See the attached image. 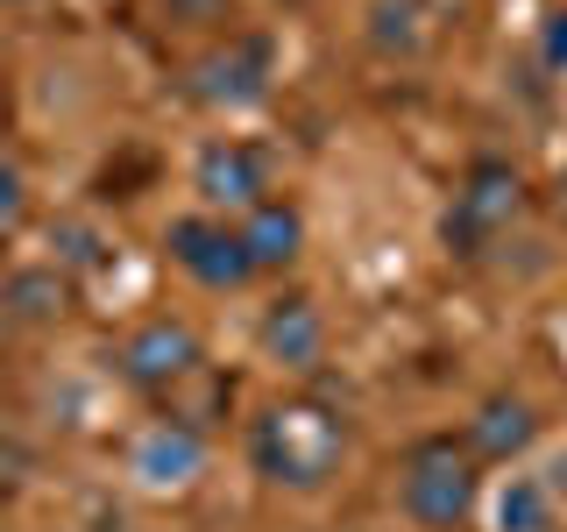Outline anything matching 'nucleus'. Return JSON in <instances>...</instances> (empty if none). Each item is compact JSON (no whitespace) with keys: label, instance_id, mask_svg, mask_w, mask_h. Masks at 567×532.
Segmentation results:
<instances>
[{"label":"nucleus","instance_id":"f257e3e1","mask_svg":"<svg viewBox=\"0 0 567 532\" xmlns=\"http://www.w3.org/2000/svg\"><path fill=\"white\" fill-rule=\"evenodd\" d=\"M341 454H348V426L319 398L270 405V412L256 419V433H248V461L284 490H319L333 469H341Z\"/></svg>","mask_w":567,"mask_h":532},{"label":"nucleus","instance_id":"f03ea898","mask_svg":"<svg viewBox=\"0 0 567 532\" xmlns=\"http://www.w3.org/2000/svg\"><path fill=\"white\" fill-rule=\"evenodd\" d=\"M475 497H483V461L468 454V440H454V433L419 440L412 461H404V483H398L404 519H419L425 532H454V525H468Z\"/></svg>","mask_w":567,"mask_h":532},{"label":"nucleus","instance_id":"7ed1b4c3","mask_svg":"<svg viewBox=\"0 0 567 532\" xmlns=\"http://www.w3.org/2000/svg\"><path fill=\"white\" fill-rule=\"evenodd\" d=\"M518 206H525L518 171L489 156V164H475L468 177H461V192H454L447 221H440V235H447V248H461V256H483V248L518 221Z\"/></svg>","mask_w":567,"mask_h":532},{"label":"nucleus","instance_id":"20e7f679","mask_svg":"<svg viewBox=\"0 0 567 532\" xmlns=\"http://www.w3.org/2000/svg\"><path fill=\"white\" fill-rule=\"evenodd\" d=\"M164 248H171L177 270H185L192 284H206V291H241V284L256 277L241 235L227 221H213V213H185V221H171L164 227Z\"/></svg>","mask_w":567,"mask_h":532},{"label":"nucleus","instance_id":"39448f33","mask_svg":"<svg viewBox=\"0 0 567 532\" xmlns=\"http://www.w3.org/2000/svg\"><path fill=\"white\" fill-rule=\"evenodd\" d=\"M192 192L206 200L213 221H241V213H256L270 200V185H262V156L248 150V142L220 135L199 150V164H192Z\"/></svg>","mask_w":567,"mask_h":532},{"label":"nucleus","instance_id":"423d86ee","mask_svg":"<svg viewBox=\"0 0 567 532\" xmlns=\"http://www.w3.org/2000/svg\"><path fill=\"white\" fill-rule=\"evenodd\" d=\"M192 369H199V334L171 313L142 319L128 341H121V377L142 383V390H171V383H185Z\"/></svg>","mask_w":567,"mask_h":532},{"label":"nucleus","instance_id":"0eeeda50","mask_svg":"<svg viewBox=\"0 0 567 532\" xmlns=\"http://www.w3.org/2000/svg\"><path fill=\"white\" fill-rule=\"evenodd\" d=\"M192 93L206 106H256L270 93V43H262V35H227V50L199 58Z\"/></svg>","mask_w":567,"mask_h":532},{"label":"nucleus","instance_id":"6e6552de","mask_svg":"<svg viewBox=\"0 0 567 532\" xmlns=\"http://www.w3.org/2000/svg\"><path fill=\"white\" fill-rule=\"evenodd\" d=\"M199 461H206V440H199V426H192V419H150L135 433V448H128V469L150 490L192 483V475H199Z\"/></svg>","mask_w":567,"mask_h":532},{"label":"nucleus","instance_id":"1a4fd4ad","mask_svg":"<svg viewBox=\"0 0 567 532\" xmlns=\"http://www.w3.org/2000/svg\"><path fill=\"white\" fill-rule=\"evenodd\" d=\"M235 235H241L248 263H256V277H262V270L298 263V248H306V213H298L291 200H262L256 213H241V221H235Z\"/></svg>","mask_w":567,"mask_h":532},{"label":"nucleus","instance_id":"9d476101","mask_svg":"<svg viewBox=\"0 0 567 532\" xmlns=\"http://www.w3.org/2000/svg\"><path fill=\"white\" fill-rule=\"evenodd\" d=\"M319 348H327V319H319L312 298H277L270 313H262V355L284 369H312L319 362Z\"/></svg>","mask_w":567,"mask_h":532},{"label":"nucleus","instance_id":"9b49d317","mask_svg":"<svg viewBox=\"0 0 567 532\" xmlns=\"http://www.w3.org/2000/svg\"><path fill=\"white\" fill-rule=\"evenodd\" d=\"M532 433H539V412H532L525 398H489L483 412L468 419V454L475 461H511V454H525L532 448Z\"/></svg>","mask_w":567,"mask_h":532},{"label":"nucleus","instance_id":"f8f14e48","mask_svg":"<svg viewBox=\"0 0 567 532\" xmlns=\"http://www.w3.org/2000/svg\"><path fill=\"white\" fill-rule=\"evenodd\" d=\"M64 298H71V284L58 277V263H35V270H14L8 277V306H14V319H29V327L58 319Z\"/></svg>","mask_w":567,"mask_h":532},{"label":"nucleus","instance_id":"ddd939ff","mask_svg":"<svg viewBox=\"0 0 567 532\" xmlns=\"http://www.w3.org/2000/svg\"><path fill=\"white\" fill-rule=\"evenodd\" d=\"M496 525L504 532H554V483L539 475H511L496 497Z\"/></svg>","mask_w":567,"mask_h":532},{"label":"nucleus","instance_id":"4468645a","mask_svg":"<svg viewBox=\"0 0 567 532\" xmlns=\"http://www.w3.org/2000/svg\"><path fill=\"white\" fill-rule=\"evenodd\" d=\"M369 43L383 50H419V0H377L369 8Z\"/></svg>","mask_w":567,"mask_h":532},{"label":"nucleus","instance_id":"2eb2a0df","mask_svg":"<svg viewBox=\"0 0 567 532\" xmlns=\"http://www.w3.org/2000/svg\"><path fill=\"white\" fill-rule=\"evenodd\" d=\"M539 58L554 64V71H567V8H554V14L539 22Z\"/></svg>","mask_w":567,"mask_h":532},{"label":"nucleus","instance_id":"dca6fc26","mask_svg":"<svg viewBox=\"0 0 567 532\" xmlns=\"http://www.w3.org/2000/svg\"><path fill=\"white\" fill-rule=\"evenodd\" d=\"M14 221H22V171L0 156V235H8Z\"/></svg>","mask_w":567,"mask_h":532},{"label":"nucleus","instance_id":"f3484780","mask_svg":"<svg viewBox=\"0 0 567 532\" xmlns=\"http://www.w3.org/2000/svg\"><path fill=\"white\" fill-rule=\"evenodd\" d=\"M164 8L177 14V22H220V14L235 8V0H164Z\"/></svg>","mask_w":567,"mask_h":532},{"label":"nucleus","instance_id":"a211bd4d","mask_svg":"<svg viewBox=\"0 0 567 532\" xmlns=\"http://www.w3.org/2000/svg\"><path fill=\"white\" fill-rule=\"evenodd\" d=\"M8 334H14V306H8V284H0V348H8Z\"/></svg>","mask_w":567,"mask_h":532},{"label":"nucleus","instance_id":"6ab92c4d","mask_svg":"<svg viewBox=\"0 0 567 532\" xmlns=\"http://www.w3.org/2000/svg\"><path fill=\"white\" fill-rule=\"evenodd\" d=\"M554 200H560V213H567V164H560V177H554Z\"/></svg>","mask_w":567,"mask_h":532},{"label":"nucleus","instance_id":"aec40b11","mask_svg":"<svg viewBox=\"0 0 567 532\" xmlns=\"http://www.w3.org/2000/svg\"><path fill=\"white\" fill-rule=\"evenodd\" d=\"M0 8H22V0H0Z\"/></svg>","mask_w":567,"mask_h":532}]
</instances>
